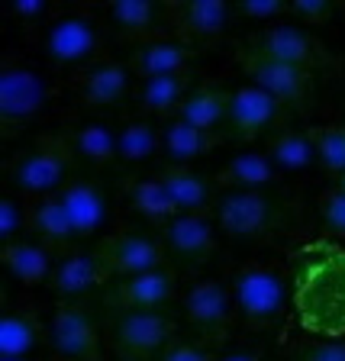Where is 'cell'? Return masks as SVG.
<instances>
[{
  "instance_id": "cell-1",
  "label": "cell",
  "mask_w": 345,
  "mask_h": 361,
  "mask_svg": "<svg viewBox=\"0 0 345 361\" xmlns=\"http://www.w3.org/2000/svg\"><path fill=\"white\" fill-rule=\"evenodd\" d=\"M293 307L307 332L345 338V248L320 239L293 255Z\"/></svg>"
},
{
  "instance_id": "cell-2",
  "label": "cell",
  "mask_w": 345,
  "mask_h": 361,
  "mask_svg": "<svg viewBox=\"0 0 345 361\" xmlns=\"http://www.w3.org/2000/svg\"><path fill=\"white\" fill-rule=\"evenodd\" d=\"M75 139L65 133H45L30 142L7 165V180L20 200L52 197L75 178Z\"/></svg>"
},
{
  "instance_id": "cell-3",
  "label": "cell",
  "mask_w": 345,
  "mask_h": 361,
  "mask_svg": "<svg viewBox=\"0 0 345 361\" xmlns=\"http://www.w3.org/2000/svg\"><path fill=\"white\" fill-rule=\"evenodd\" d=\"M219 233L233 239L262 242L271 235L291 233L297 226V203L268 190H226L213 207Z\"/></svg>"
},
{
  "instance_id": "cell-4",
  "label": "cell",
  "mask_w": 345,
  "mask_h": 361,
  "mask_svg": "<svg viewBox=\"0 0 345 361\" xmlns=\"http://www.w3.org/2000/svg\"><path fill=\"white\" fill-rule=\"evenodd\" d=\"M239 323L248 332H268L284 319L287 310V274L268 262H248L229 281Z\"/></svg>"
},
{
  "instance_id": "cell-5",
  "label": "cell",
  "mask_w": 345,
  "mask_h": 361,
  "mask_svg": "<svg viewBox=\"0 0 345 361\" xmlns=\"http://www.w3.org/2000/svg\"><path fill=\"white\" fill-rule=\"evenodd\" d=\"M181 310H184V319L190 323L197 342L207 348H219L223 342H229L233 326L239 319L233 287L217 278H203V281H194L190 287H184Z\"/></svg>"
},
{
  "instance_id": "cell-6",
  "label": "cell",
  "mask_w": 345,
  "mask_h": 361,
  "mask_svg": "<svg viewBox=\"0 0 345 361\" xmlns=\"http://www.w3.org/2000/svg\"><path fill=\"white\" fill-rule=\"evenodd\" d=\"M236 61H239L242 75L248 78V84H255L265 94H271L281 106L297 110V113L313 110V104H316V75L313 71H303V68L284 65V61L265 59V55L252 52L246 45L236 52Z\"/></svg>"
},
{
  "instance_id": "cell-7",
  "label": "cell",
  "mask_w": 345,
  "mask_h": 361,
  "mask_svg": "<svg viewBox=\"0 0 345 361\" xmlns=\"http://www.w3.org/2000/svg\"><path fill=\"white\" fill-rule=\"evenodd\" d=\"M49 104V87L36 68L4 55L0 61V133L13 139L30 120H36Z\"/></svg>"
},
{
  "instance_id": "cell-8",
  "label": "cell",
  "mask_w": 345,
  "mask_h": 361,
  "mask_svg": "<svg viewBox=\"0 0 345 361\" xmlns=\"http://www.w3.org/2000/svg\"><path fill=\"white\" fill-rule=\"evenodd\" d=\"M246 49L265 55V59L284 61V65L303 68V71H329L332 55L307 26L301 23H268L265 30L252 32Z\"/></svg>"
},
{
  "instance_id": "cell-9",
  "label": "cell",
  "mask_w": 345,
  "mask_h": 361,
  "mask_svg": "<svg viewBox=\"0 0 345 361\" xmlns=\"http://www.w3.org/2000/svg\"><path fill=\"white\" fill-rule=\"evenodd\" d=\"M174 323L162 310H143V313H120L110 323V345L120 361H152L174 345Z\"/></svg>"
},
{
  "instance_id": "cell-10",
  "label": "cell",
  "mask_w": 345,
  "mask_h": 361,
  "mask_svg": "<svg viewBox=\"0 0 345 361\" xmlns=\"http://www.w3.org/2000/svg\"><path fill=\"white\" fill-rule=\"evenodd\" d=\"M42 52L59 68H90L104 52V32L87 13H65L49 23L42 36Z\"/></svg>"
},
{
  "instance_id": "cell-11",
  "label": "cell",
  "mask_w": 345,
  "mask_h": 361,
  "mask_svg": "<svg viewBox=\"0 0 345 361\" xmlns=\"http://www.w3.org/2000/svg\"><path fill=\"white\" fill-rule=\"evenodd\" d=\"M94 255L107 268L110 278H135L145 271L168 268V248L158 235L135 233V229H116V233L104 235L94 245Z\"/></svg>"
},
{
  "instance_id": "cell-12",
  "label": "cell",
  "mask_w": 345,
  "mask_h": 361,
  "mask_svg": "<svg viewBox=\"0 0 345 361\" xmlns=\"http://www.w3.org/2000/svg\"><path fill=\"white\" fill-rule=\"evenodd\" d=\"M49 361H104L94 316L81 303H59L49 319Z\"/></svg>"
},
{
  "instance_id": "cell-13",
  "label": "cell",
  "mask_w": 345,
  "mask_h": 361,
  "mask_svg": "<svg viewBox=\"0 0 345 361\" xmlns=\"http://www.w3.org/2000/svg\"><path fill=\"white\" fill-rule=\"evenodd\" d=\"M236 7L226 0H171L165 4V23L178 42L190 45H217L233 23Z\"/></svg>"
},
{
  "instance_id": "cell-14",
  "label": "cell",
  "mask_w": 345,
  "mask_h": 361,
  "mask_svg": "<svg viewBox=\"0 0 345 361\" xmlns=\"http://www.w3.org/2000/svg\"><path fill=\"white\" fill-rule=\"evenodd\" d=\"M174 297H178V271L158 268L107 284L104 303L116 313H143V310H162Z\"/></svg>"
},
{
  "instance_id": "cell-15",
  "label": "cell",
  "mask_w": 345,
  "mask_h": 361,
  "mask_svg": "<svg viewBox=\"0 0 345 361\" xmlns=\"http://www.w3.org/2000/svg\"><path fill=\"white\" fill-rule=\"evenodd\" d=\"M287 106H281L278 100L265 94L255 84H242L233 90L229 97V116H226V129L236 139H255L262 133H278L284 126Z\"/></svg>"
},
{
  "instance_id": "cell-16",
  "label": "cell",
  "mask_w": 345,
  "mask_h": 361,
  "mask_svg": "<svg viewBox=\"0 0 345 361\" xmlns=\"http://www.w3.org/2000/svg\"><path fill=\"white\" fill-rule=\"evenodd\" d=\"M158 239L165 242L168 255L188 264H200L217 252L219 226L213 213H178L171 223L158 229Z\"/></svg>"
},
{
  "instance_id": "cell-17",
  "label": "cell",
  "mask_w": 345,
  "mask_h": 361,
  "mask_svg": "<svg viewBox=\"0 0 345 361\" xmlns=\"http://www.w3.org/2000/svg\"><path fill=\"white\" fill-rule=\"evenodd\" d=\"M26 233H30L32 242H39L55 262L75 252L78 233H75V226H71V219H68L65 207H61L59 194L26 200Z\"/></svg>"
},
{
  "instance_id": "cell-18",
  "label": "cell",
  "mask_w": 345,
  "mask_h": 361,
  "mask_svg": "<svg viewBox=\"0 0 345 361\" xmlns=\"http://www.w3.org/2000/svg\"><path fill=\"white\" fill-rule=\"evenodd\" d=\"M129 87H133V71H129L126 61H116V59H100L97 65L78 71L75 78L78 100L84 106H90V110L116 106L120 100H126Z\"/></svg>"
},
{
  "instance_id": "cell-19",
  "label": "cell",
  "mask_w": 345,
  "mask_h": 361,
  "mask_svg": "<svg viewBox=\"0 0 345 361\" xmlns=\"http://www.w3.org/2000/svg\"><path fill=\"white\" fill-rule=\"evenodd\" d=\"M110 284V274L100 264V258L90 252H81L75 248L71 255L59 258L55 262V271L49 278V287L55 290V297H61V303H78V297L90 293L94 287H107Z\"/></svg>"
},
{
  "instance_id": "cell-20",
  "label": "cell",
  "mask_w": 345,
  "mask_h": 361,
  "mask_svg": "<svg viewBox=\"0 0 345 361\" xmlns=\"http://www.w3.org/2000/svg\"><path fill=\"white\" fill-rule=\"evenodd\" d=\"M178 213H213L217 207V180L190 165H165L158 171Z\"/></svg>"
},
{
  "instance_id": "cell-21",
  "label": "cell",
  "mask_w": 345,
  "mask_h": 361,
  "mask_svg": "<svg viewBox=\"0 0 345 361\" xmlns=\"http://www.w3.org/2000/svg\"><path fill=\"white\" fill-rule=\"evenodd\" d=\"M107 16L116 26V32L135 45L165 39V32H168L165 4H152V0H113Z\"/></svg>"
},
{
  "instance_id": "cell-22",
  "label": "cell",
  "mask_w": 345,
  "mask_h": 361,
  "mask_svg": "<svg viewBox=\"0 0 345 361\" xmlns=\"http://www.w3.org/2000/svg\"><path fill=\"white\" fill-rule=\"evenodd\" d=\"M194 49L178 39H155V42L135 45L129 52L126 65L133 71V78L139 81H149V78H165V75H181V71H190V61H194Z\"/></svg>"
},
{
  "instance_id": "cell-23",
  "label": "cell",
  "mask_w": 345,
  "mask_h": 361,
  "mask_svg": "<svg viewBox=\"0 0 345 361\" xmlns=\"http://www.w3.org/2000/svg\"><path fill=\"white\" fill-rule=\"evenodd\" d=\"M59 200H61V207H65L71 226H75L78 239H81V235H94L100 226L107 223V210H110V207H107L104 190H100L94 180L71 178L65 188L59 190Z\"/></svg>"
},
{
  "instance_id": "cell-24",
  "label": "cell",
  "mask_w": 345,
  "mask_h": 361,
  "mask_svg": "<svg viewBox=\"0 0 345 361\" xmlns=\"http://www.w3.org/2000/svg\"><path fill=\"white\" fill-rule=\"evenodd\" d=\"M190 90H194V75H190V71L165 75V78H149V81H139L135 104H139V110L143 113L174 120L178 110H181V104L188 100Z\"/></svg>"
},
{
  "instance_id": "cell-25",
  "label": "cell",
  "mask_w": 345,
  "mask_h": 361,
  "mask_svg": "<svg viewBox=\"0 0 345 361\" xmlns=\"http://www.w3.org/2000/svg\"><path fill=\"white\" fill-rule=\"evenodd\" d=\"M123 194H126L129 207L143 219H149L152 226H158V229L178 216V207L171 203V197H168L158 174H129L123 180Z\"/></svg>"
},
{
  "instance_id": "cell-26",
  "label": "cell",
  "mask_w": 345,
  "mask_h": 361,
  "mask_svg": "<svg viewBox=\"0 0 345 361\" xmlns=\"http://www.w3.org/2000/svg\"><path fill=\"white\" fill-rule=\"evenodd\" d=\"M45 323L32 307H10L0 319V358H26L42 345Z\"/></svg>"
},
{
  "instance_id": "cell-27",
  "label": "cell",
  "mask_w": 345,
  "mask_h": 361,
  "mask_svg": "<svg viewBox=\"0 0 345 361\" xmlns=\"http://www.w3.org/2000/svg\"><path fill=\"white\" fill-rule=\"evenodd\" d=\"M278 174L281 171L271 165L265 152H239L236 158H229V165L213 174V180L223 190H268Z\"/></svg>"
},
{
  "instance_id": "cell-28",
  "label": "cell",
  "mask_w": 345,
  "mask_h": 361,
  "mask_svg": "<svg viewBox=\"0 0 345 361\" xmlns=\"http://www.w3.org/2000/svg\"><path fill=\"white\" fill-rule=\"evenodd\" d=\"M229 97H233V90H223L217 84H203V87L190 90L174 120H184L190 126L203 129V133L219 135L226 129V116H229Z\"/></svg>"
},
{
  "instance_id": "cell-29",
  "label": "cell",
  "mask_w": 345,
  "mask_h": 361,
  "mask_svg": "<svg viewBox=\"0 0 345 361\" xmlns=\"http://www.w3.org/2000/svg\"><path fill=\"white\" fill-rule=\"evenodd\" d=\"M0 262H4V268L10 271V278L26 284V287L45 284L55 271V258L49 255L39 242H30V239L0 245Z\"/></svg>"
},
{
  "instance_id": "cell-30",
  "label": "cell",
  "mask_w": 345,
  "mask_h": 361,
  "mask_svg": "<svg viewBox=\"0 0 345 361\" xmlns=\"http://www.w3.org/2000/svg\"><path fill=\"white\" fill-rule=\"evenodd\" d=\"M265 155L271 158V165L278 168V171H287V174H297V171H307V168L320 165L316 161V145L307 129L281 126L278 133L268 135Z\"/></svg>"
},
{
  "instance_id": "cell-31",
  "label": "cell",
  "mask_w": 345,
  "mask_h": 361,
  "mask_svg": "<svg viewBox=\"0 0 345 361\" xmlns=\"http://www.w3.org/2000/svg\"><path fill=\"white\" fill-rule=\"evenodd\" d=\"M217 145V133H203V129L190 126L184 120H165V126H162V152L171 158L168 165H190L207 152H213Z\"/></svg>"
},
{
  "instance_id": "cell-32",
  "label": "cell",
  "mask_w": 345,
  "mask_h": 361,
  "mask_svg": "<svg viewBox=\"0 0 345 361\" xmlns=\"http://www.w3.org/2000/svg\"><path fill=\"white\" fill-rule=\"evenodd\" d=\"M75 139V152L81 158H87L90 165L107 168L120 158V145H116V133L107 123H84L71 133Z\"/></svg>"
},
{
  "instance_id": "cell-33",
  "label": "cell",
  "mask_w": 345,
  "mask_h": 361,
  "mask_svg": "<svg viewBox=\"0 0 345 361\" xmlns=\"http://www.w3.org/2000/svg\"><path fill=\"white\" fill-rule=\"evenodd\" d=\"M310 139L316 145V161L329 178L345 174V123H323V126H310Z\"/></svg>"
},
{
  "instance_id": "cell-34",
  "label": "cell",
  "mask_w": 345,
  "mask_h": 361,
  "mask_svg": "<svg viewBox=\"0 0 345 361\" xmlns=\"http://www.w3.org/2000/svg\"><path fill=\"white\" fill-rule=\"evenodd\" d=\"M116 145L123 161H145L162 149V129L152 126L149 120H133L116 133Z\"/></svg>"
},
{
  "instance_id": "cell-35",
  "label": "cell",
  "mask_w": 345,
  "mask_h": 361,
  "mask_svg": "<svg viewBox=\"0 0 345 361\" xmlns=\"http://www.w3.org/2000/svg\"><path fill=\"white\" fill-rule=\"evenodd\" d=\"M23 233H26V200L4 197L0 200V245L20 242Z\"/></svg>"
},
{
  "instance_id": "cell-36",
  "label": "cell",
  "mask_w": 345,
  "mask_h": 361,
  "mask_svg": "<svg viewBox=\"0 0 345 361\" xmlns=\"http://www.w3.org/2000/svg\"><path fill=\"white\" fill-rule=\"evenodd\" d=\"M320 219L329 235H345V190L329 188L320 194Z\"/></svg>"
},
{
  "instance_id": "cell-37",
  "label": "cell",
  "mask_w": 345,
  "mask_h": 361,
  "mask_svg": "<svg viewBox=\"0 0 345 361\" xmlns=\"http://www.w3.org/2000/svg\"><path fill=\"white\" fill-rule=\"evenodd\" d=\"M291 361H345V338H316L293 348Z\"/></svg>"
},
{
  "instance_id": "cell-38",
  "label": "cell",
  "mask_w": 345,
  "mask_h": 361,
  "mask_svg": "<svg viewBox=\"0 0 345 361\" xmlns=\"http://www.w3.org/2000/svg\"><path fill=\"white\" fill-rule=\"evenodd\" d=\"M287 13L301 23V26L310 30V26H323V23H329L332 13H336V4H332V0H291Z\"/></svg>"
},
{
  "instance_id": "cell-39",
  "label": "cell",
  "mask_w": 345,
  "mask_h": 361,
  "mask_svg": "<svg viewBox=\"0 0 345 361\" xmlns=\"http://www.w3.org/2000/svg\"><path fill=\"white\" fill-rule=\"evenodd\" d=\"M287 7H291V4H284V0H239V4H236V13L248 16V20L271 23V20H278V16H284Z\"/></svg>"
},
{
  "instance_id": "cell-40",
  "label": "cell",
  "mask_w": 345,
  "mask_h": 361,
  "mask_svg": "<svg viewBox=\"0 0 345 361\" xmlns=\"http://www.w3.org/2000/svg\"><path fill=\"white\" fill-rule=\"evenodd\" d=\"M158 361H219V352L200 345V342H174Z\"/></svg>"
},
{
  "instance_id": "cell-41",
  "label": "cell",
  "mask_w": 345,
  "mask_h": 361,
  "mask_svg": "<svg viewBox=\"0 0 345 361\" xmlns=\"http://www.w3.org/2000/svg\"><path fill=\"white\" fill-rule=\"evenodd\" d=\"M49 0H10L7 4V13L13 20H23V23H32V20H42L49 13Z\"/></svg>"
},
{
  "instance_id": "cell-42",
  "label": "cell",
  "mask_w": 345,
  "mask_h": 361,
  "mask_svg": "<svg viewBox=\"0 0 345 361\" xmlns=\"http://www.w3.org/2000/svg\"><path fill=\"white\" fill-rule=\"evenodd\" d=\"M219 361H265V348L258 342H239L229 352H219Z\"/></svg>"
},
{
  "instance_id": "cell-43",
  "label": "cell",
  "mask_w": 345,
  "mask_h": 361,
  "mask_svg": "<svg viewBox=\"0 0 345 361\" xmlns=\"http://www.w3.org/2000/svg\"><path fill=\"white\" fill-rule=\"evenodd\" d=\"M339 188H342V190H345V174H342V178H339Z\"/></svg>"
},
{
  "instance_id": "cell-44",
  "label": "cell",
  "mask_w": 345,
  "mask_h": 361,
  "mask_svg": "<svg viewBox=\"0 0 345 361\" xmlns=\"http://www.w3.org/2000/svg\"><path fill=\"white\" fill-rule=\"evenodd\" d=\"M0 361H26V358H0Z\"/></svg>"
}]
</instances>
